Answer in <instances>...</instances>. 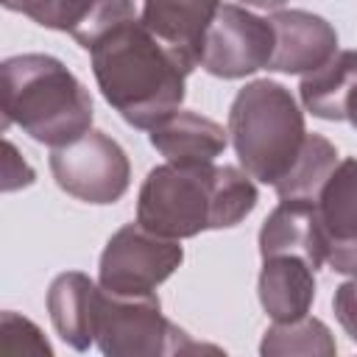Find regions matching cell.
<instances>
[{
    "label": "cell",
    "instance_id": "6da1fadb",
    "mask_svg": "<svg viewBox=\"0 0 357 357\" xmlns=\"http://www.w3.org/2000/svg\"><path fill=\"white\" fill-rule=\"evenodd\" d=\"M70 36L89 50L100 95L128 126L151 131L181 109L195 67L137 17L134 0H95Z\"/></svg>",
    "mask_w": 357,
    "mask_h": 357
},
{
    "label": "cell",
    "instance_id": "7a4b0ae2",
    "mask_svg": "<svg viewBox=\"0 0 357 357\" xmlns=\"http://www.w3.org/2000/svg\"><path fill=\"white\" fill-rule=\"evenodd\" d=\"M257 187L245 170L231 165H173L153 167L137 195V223L184 240L209 229L237 226L257 206Z\"/></svg>",
    "mask_w": 357,
    "mask_h": 357
},
{
    "label": "cell",
    "instance_id": "3957f363",
    "mask_svg": "<svg viewBox=\"0 0 357 357\" xmlns=\"http://www.w3.org/2000/svg\"><path fill=\"white\" fill-rule=\"evenodd\" d=\"M3 128L20 126L31 139L50 148L89 131L92 98L86 86L47 53H20L0 64Z\"/></svg>",
    "mask_w": 357,
    "mask_h": 357
},
{
    "label": "cell",
    "instance_id": "277c9868",
    "mask_svg": "<svg viewBox=\"0 0 357 357\" xmlns=\"http://www.w3.org/2000/svg\"><path fill=\"white\" fill-rule=\"evenodd\" d=\"M307 134L304 112L279 81H251L231 100L229 139L243 170L262 184L273 187L284 178Z\"/></svg>",
    "mask_w": 357,
    "mask_h": 357
},
{
    "label": "cell",
    "instance_id": "5b68a950",
    "mask_svg": "<svg viewBox=\"0 0 357 357\" xmlns=\"http://www.w3.org/2000/svg\"><path fill=\"white\" fill-rule=\"evenodd\" d=\"M95 343L109 357H167L204 349L162 315L156 293L128 296L106 287L98 290Z\"/></svg>",
    "mask_w": 357,
    "mask_h": 357
},
{
    "label": "cell",
    "instance_id": "8992f818",
    "mask_svg": "<svg viewBox=\"0 0 357 357\" xmlns=\"http://www.w3.org/2000/svg\"><path fill=\"white\" fill-rule=\"evenodd\" d=\"M50 173L67 195L86 204H114L131 184V162L120 142L92 128L50 151Z\"/></svg>",
    "mask_w": 357,
    "mask_h": 357
},
{
    "label": "cell",
    "instance_id": "52a82bcc",
    "mask_svg": "<svg viewBox=\"0 0 357 357\" xmlns=\"http://www.w3.org/2000/svg\"><path fill=\"white\" fill-rule=\"evenodd\" d=\"M184 251L178 240L162 237L142 223H126L120 226L98 265V284L112 290V293H153L173 271L181 265Z\"/></svg>",
    "mask_w": 357,
    "mask_h": 357
},
{
    "label": "cell",
    "instance_id": "ba28073f",
    "mask_svg": "<svg viewBox=\"0 0 357 357\" xmlns=\"http://www.w3.org/2000/svg\"><path fill=\"white\" fill-rule=\"evenodd\" d=\"M273 25L243 6L220 3L206 28L201 67L218 78H245L268 67L273 56Z\"/></svg>",
    "mask_w": 357,
    "mask_h": 357
},
{
    "label": "cell",
    "instance_id": "9c48e42d",
    "mask_svg": "<svg viewBox=\"0 0 357 357\" xmlns=\"http://www.w3.org/2000/svg\"><path fill=\"white\" fill-rule=\"evenodd\" d=\"M268 20L273 25V39H276L268 70L304 75L318 70L337 53L335 28L312 11L290 8V11H276Z\"/></svg>",
    "mask_w": 357,
    "mask_h": 357
},
{
    "label": "cell",
    "instance_id": "30bf717a",
    "mask_svg": "<svg viewBox=\"0 0 357 357\" xmlns=\"http://www.w3.org/2000/svg\"><path fill=\"white\" fill-rule=\"evenodd\" d=\"M259 254L265 257H301L312 268L326 259V234L318 206L310 198H282L259 229Z\"/></svg>",
    "mask_w": 357,
    "mask_h": 357
},
{
    "label": "cell",
    "instance_id": "8fae6325",
    "mask_svg": "<svg viewBox=\"0 0 357 357\" xmlns=\"http://www.w3.org/2000/svg\"><path fill=\"white\" fill-rule=\"evenodd\" d=\"M220 0H145L142 22L184 61L201 64L204 36L215 20Z\"/></svg>",
    "mask_w": 357,
    "mask_h": 357
},
{
    "label": "cell",
    "instance_id": "7c38bea8",
    "mask_svg": "<svg viewBox=\"0 0 357 357\" xmlns=\"http://www.w3.org/2000/svg\"><path fill=\"white\" fill-rule=\"evenodd\" d=\"M151 145L173 165L215 162L229 145V128L204 114L178 109L151 128Z\"/></svg>",
    "mask_w": 357,
    "mask_h": 357
},
{
    "label": "cell",
    "instance_id": "4fadbf2b",
    "mask_svg": "<svg viewBox=\"0 0 357 357\" xmlns=\"http://www.w3.org/2000/svg\"><path fill=\"white\" fill-rule=\"evenodd\" d=\"M98 290L86 273H59L47 287V312L56 335L75 351H86L95 343V304Z\"/></svg>",
    "mask_w": 357,
    "mask_h": 357
},
{
    "label": "cell",
    "instance_id": "5bb4252c",
    "mask_svg": "<svg viewBox=\"0 0 357 357\" xmlns=\"http://www.w3.org/2000/svg\"><path fill=\"white\" fill-rule=\"evenodd\" d=\"M315 298V268L301 257H265L259 271V301L273 321L310 312Z\"/></svg>",
    "mask_w": 357,
    "mask_h": 357
},
{
    "label": "cell",
    "instance_id": "9a60e30c",
    "mask_svg": "<svg viewBox=\"0 0 357 357\" xmlns=\"http://www.w3.org/2000/svg\"><path fill=\"white\" fill-rule=\"evenodd\" d=\"M357 92V50H337L326 64L301 75L298 95L304 109L321 120H346L351 95Z\"/></svg>",
    "mask_w": 357,
    "mask_h": 357
},
{
    "label": "cell",
    "instance_id": "2e32d148",
    "mask_svg": "<svg viewBox=\"0 0 357 357\" xmlns=\"http://www.w3.org/2000/svg\"><path fill=\"white\" fill-rule=\"evenodd\" d=\"M318 218L326 234V245L357 237V159L346 156L335 165L321 192L315 195Z\"/></svg>",
    "mask_w": 357,
    "mask_h": 357
},
{
    "label": "cell",
    "instance_id": "e0dca14e",
    "mask_svg": "<svg viewBox=\"0 0 357 357\" xmlns=\"http://www.w3.org/2000/svg\"><path fill=\"white\" fill-rule=\"evenodd\" d=\"M337 148L321 137V134H307L301 153L296 156L293 167L284 173L282 181L273 184L279 198H310L315 201V195L321 192L324 181L329 178V173L337 165Z\"/></svg>",
    "mask_w": 357,
    "mask_h": 357
},
{
    "label": "cell",
    "instance_id": "ac0fdd59",
    "mask_svg": "<svg viewBox=\"0 0 357 357\" xmlns=\"http://www.w3.org/2000/svg\"><path fill=\"white\" fill-rule=\"evenodd\" d=\"M259 351L265 357H284V354L332 357L337 351V343H335V337L324 321L301 315L293 321H273V326L265 329Z\"/></svg>",
    "mask_w": 357,
    "mask_h": 357
},
{
    "label": "cell",
    "instance_id": "d6986e66",
    "mask_svg": "<svg viewBox=\"0 0 357 357\" xmlns=\"http://www.w3.org/2000/svg\"><path fill=\"white\" fill-rule=\"evenodd\" d=\"M92 3L95 0H3L8 11L25 14L33 22L53 31H64V33H73L84 22Z\"/></svg>",
    "mask_w": 357,
    "mask_h": 357
},
{
    "label": "cell",
    "instance_id": "ffe728a7",
    "mask_svg": "<svg viewBox=\"0 0 357 357\" xmlns=\"http://www.w3.org/2000/svg\"><path fill=\"white\" fill-rule=\"evenodd\" d=\"M0 335H3V351H6L8 357H14V354L50 357V354H53V349H50V343L45 340L42 329H39L33 321H28V318H22V315H17V312H11V310L3 312Z\"/></svg>",
    "mask_w": 357,
    "mask_h": 357
},
{
    "label": "cell",
    "instance_id": "44dd1931",
    "mask_svg": "<svg viewBox=\"0 0 357 357\" xmlns=\"http://www.w3.org/2000/svg\"><path fill=\"white\" fill-rule=\"evenodd\" d=\"M332 310H335V318L343 326V332L357 343V276H351L349 282L335 287Z\"/></svg>",
    "mask_w": 357,
    "mask_h": 357
},
{
    "label": "cell",
    "instance_id": "7402d4cb",
    "mask_svg": "<svg viewBox=\"0 0 357 357\" xmlns=\"http://www.w3.org/2000/svg\"><path fill=\"white\" fill-rule=\"evenodd\" d=\"M335 273L343 276H357V237L337 240L326 245V259H324Z\"/></svg>",
    "mask_w": 357,
    "mask_h": 357
},
{
    "label": "cell",
    "instance_id": "603a6c76",
    "mask_svg": "<svg viewBox=\"0 0 357 357\" xmlns=\"http://www.w3.org/2000/svg\"><path fill=\"white\" fill-rule=\"evenodd\" d=\"M36 176H33V170H31V165L22 159V156H17V148L11 145V142H6V167H3V190L6 192H11V190H17V187H28L31 181H33Z\"/></svg>",
    "mask_w": 357,
    "mask_h": 357
},
{
    "label": "cell",
    "instance_id": "cb8c5ba5",
    "mask_svg": "<svg viewBox=\"0 0 357 357\" xmlns=\"http://www.w3.org/2000/svg\"><path fill=\"white\" fill-rule=\"evenodd\" d=\"M245 6H257V8H279V6H284L287 0H243Z\"/></svg>",
    "mask_w": 357,
    "mask_h": 357
},
{
    "label": "cell",
    "instance_id": "d4e9b609",
    "mask_svg": "<svg viewBox=\"0 0 357 357\" xmlns=\"http://www.w3.org/2000/svg\"><path fill=\"white\" fill-rule=\"evenodd\" d=\"M346 120L357 128V92L351 95V100H349V109H346Z\"/></svg>",
    "mask_w": 357,
    "mask_h": 357
}]
</instances>
